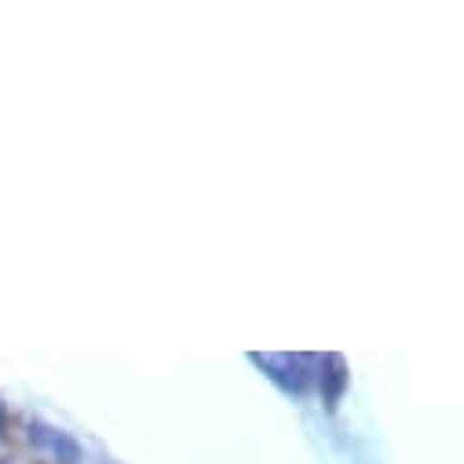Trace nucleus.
Here are the masks:
<instances>
[{
	"instance_id": "obj_4",
	"label": "nucleus",
	"mask_w": 464,
	"mask_h": 464,
	"mask_svg": "<svg viewBox=\"0 0 464 464\" xmlns=\"http://www.w3.org/2000/svg\"><path fill=\"white\" fill-rule=\"evenodd\" d=\"M5 420H8V417H5V406H0V431H5Z\"/></svg>"
},
{
	"instance_id": "obj_1",
	"label": "nucleus",
	"mask_w": 464,
	"mask_h": 464,
	"mask_svg": "<svg viewBox=\"0 0 464 464\" xmlns=\"http://www.w3.org/2000/svg\"><path fill=\"white\" fill-rule=\"evenodd\" d=\"M253 366H260L282 392L289 395H304L311 384V370L304 355H249Z\"/></svg>"
},
{
	"instance_id": "obj_3",
	"label": "nucleus",
	"mask_w": 464,
	"mask_h": 464,
	"mask_svg": "<svg viewBox=\"0 0 464 464\" xmlns=\"http://www.w3.org/2000/svg\"><path fill=\"white\" fill-rule=\"evenodd\" d=\"M318 381H322V399H325V406H336V402L343 399V388H347V366H343V359H340V355H325Z\"/></svg>"
},
{
	"instance_id": "obj_2",
	"label": "nucleus",
	"mask_w": 464,
	"mask_h": 464,
	"mask_svg": "<svg viewBox=\"0 0 464 464\" xmlns=\"http://www.w3.org/2000/svg\"><path fill=\"white\" fill-rule=\"evenodd\" d=\"M26 439H30L37 450H44V453H52L55 460H63V464H77V460H81V442H77L70 431H63V428H52V424H44V420H34V424L26 428Z\"/></svg>"
}]
</instances>
